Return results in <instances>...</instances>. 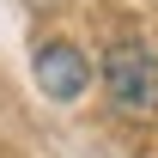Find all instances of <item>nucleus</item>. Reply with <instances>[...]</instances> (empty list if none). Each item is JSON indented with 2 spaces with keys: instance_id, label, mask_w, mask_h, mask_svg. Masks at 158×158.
Wrapping results in <instances>:
<instances>
[{
  "instance_id": "f257e3e1",
  "label": "nucleus",
  "mask_w": 158,
  "mask_h": 158,
  "mask_svg": "<svg viewBox=\"0 0 158 158\" xmlns=\"http://www.w3.org/2000/svg\"><path fill=\"white\" fill-rule=\"evenodd\" d=\"M103 98L116 103L122 116L152 122L158 116V49L140 37H122L103 49Z\"/></svg>"
},
{
  "instance_id": "f03ea898",
  "label": "nucleus",
  "mask_w": 158,
  "mask_h": 158,
  "mask_svg": "<svg viewBox=\"0 0 158 158\" xmlns=\"http://www.w3.org/2000/svg\"><path fill=\"white\" fill-rule=\"evenodd\" d=\"M31 73H37V91L55 103H79L85 98V85H91V61L79 55L73 43H43L37 61H31Z\"/></svg>"
}]
</instances>
